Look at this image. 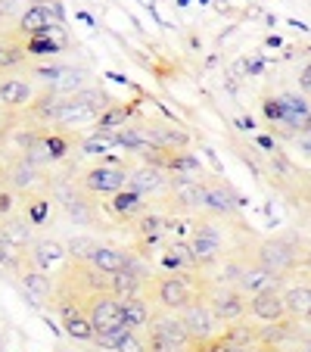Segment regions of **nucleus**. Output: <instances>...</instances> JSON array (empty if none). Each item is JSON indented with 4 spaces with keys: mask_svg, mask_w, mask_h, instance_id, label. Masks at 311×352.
Instances as JSON below:
<instances>
[{
    "mask_svg": "<svg viewBox=\"0 0 311 352\" xmlns=\"http://www.w3.org/2000/svg\"><path fill=\"white\" fill-rule=\"evenodd\" d=\"M140 287H143V272L134 265L122 268V272L109 274V293H115L119 299H131L140 296Z\"/></svg>",
    "mask_w": 311,
    "mask_h": 352,
    "instance_id": "nucleus-16",
    "label": "nucleus"
},
{
    "mask_svg": "<svg viewBox=\"0 0 311 352\" xmlns=\"http://www.w3.org/2000/svg\"><path fill=\"white\" fill-rule=\"evenodd\" d=\"M284 302H286V315H290V318L311 321V284L286 287V290H284Z\"/></svg>",
    "mask_w": 311,
    "mask_h": 352,
    "instance_id": "nucleus-18",
    "label": "nucleus"
},
{
    "mask_svg": "<svg viewBox=\"0 0 311 352\" xmlns=\"http://www.w3.org/2000/svg\"><path fill=\"white\" fill-rule=\"evenodd\" d=\"M81 187L87 193H119L122 187H128V172L122 166H91L81 175Z\"/></svg>",
    "mask_w": 311,
    "mask_h": 352,
    "instance_id": "nucleus-7",
    "label": "nucleus"
},
{
    "mask_svg": "<svg viewBox=\"0 0 311 352\" xmlns=\"http://www.w3.org/2000/svg\"><path fill=\"white\" fill-rule=\"evenodd\" d=\"M237 203H240V199H233L231 193L224 190V187H218V184H209V187H205V209H209V212L233 215V212H237Z\"/></svg>",
    "mask_w": 311,
    "mask_h": 352,
    "instance_id": "nucleus-27",
    "label": "nucleus"
},
{
    "mask_svg": "<svg viewBox=\"0 0 311 352\" xmlns=\"http://www.w3.org/2000/svg\"><path fill=\"white\" fill-rule=\"evenodd\" d=\"M125 122H128V109L106 107L103 113L97 116V131L100 134H115V131H122V128H125Z\"/></svg>",
    "mask_w": 311,
    "mask_h": 352,
    "instance_id": "nucleus-30",
    "label": "nucleus"
},
{
    "mask_svg": "<svg viewBox=\"0 0 311 352\" xmlns=\"http://www.w3.org/2000/svg\"><path fill=\"white\" fill-rule=\"evenodd\" d=\"M28 54L32 56H50V54H60V47L62 44H56L50 34H38V38H28Z\"/></svg>",
    "mask_w": 311,
    "mask_h": 352,
    "instance_id": "nucleus-36",
    "label": "nucleus"
},
{
    "mask_svg": "<svg viewBox=\"0 0 311 352\" xmlns=\"http://www.w3.org/2000/svg\"><path fill=\"white\" fill-rule=\"evenodd\" d=\"M84 87V75L75 72V69H62V75L50 85V91H56L60 97H72L75 91H81Z\"/></svg>",
    "mask_w": 311,
    "mask_h": 352,
    "instance_id": "nucleus-31",
    "label": "nucleus"
},
{
    "mask_svg": "<svg viewBox=\"0 0 311 352\" xmlns=\"http://www.w3.org/2000/svg\"><path fill=\"white\" fill-rule=\"evenodd\" d=\"M60 315H62V331H66L72 340H81V343H84V340H97V331H93L84 306L60 299Z\"/></svg>",
    "mask_w": 311,
    "mask_h": 352,
    "instance_id": "nucleus-11",
    "label": "nucleus"
},
{
    "mask_svg": "<svg viewBox=\"0 0 311 352\" xmlns=\"http://www.w3.org/2000/svg\"><path fill=\"white\" fill-rule=\"evenodd\" d=\"M19 259H22V250L0 234V268H19Z\"/></svg>",
    "mask_w": 311,
    "mask_h": 352,
    "instance_id": "nucleus-37",
    "label": "nucleus"
},
{
    "mask_svg": "<svg viewBox=\"0 0 311 352\" xmlns=\"http://www.w3.org/2000/svg\"><path fill=\"white\" fill-rule=\"evenodd\" d=\"M97 240L93 237H72L66 243V250H69V256H72L75 262H91L93 259V253H97Z\"/></svg>",
    "mask_w": 311,
    "mask_h": 352,
    "instance_id": "nucleus-33",
    "label": "nucleus"
},
{
    "mask_svg": "<svg viewBox=\"0 0 311 352\" xmlns=\"http://www.w3.org/2000/svg\"><path fill=\"white\" fill-rule=\"evenodd\" d=\"M100 116L97 107L91 103H81L78 97H62L60 109H56V125H81V122H93Z\"/></svg>",
    "mask_w": 311,
    "mask_h": 352,
    "instance_id": "nucleus-15",
    "label": "nucleus"
},
{
    "mask_svg": "<svg viewBox=\"0 0 311 352\" xmlns=\"http://www.w3.org/2000/svg\"><path fill=\"white\" fill-rule=\"evenodd\" d=\"M0 234H3L10 243L19 246V250H25V246L32 243V228H28L22 219H10L7 225H3V231H0Z\"/></svg>",
    "mask_w": 311,
    "mask_h": 352,
    "instance_id": "nucleus-32",
    "label": "nucleus"
},
{
    "mask_svg": "<svg viewBox=\"0 0 311 352\" xmlns=\"http://www.w3.org/2000/svg\"><path fill=\"white\" fill-rule=\"evenodd\" d=\"M249 312L255 315L258 321H265V324H280L284 318H290V315H286L284 293H280L277 287H271V290H262V293H255V296H249Z\"/></svg>",
    "mask_w": 311,
    "mask_h": 352,
    "instance_id": "nucleus-10",
    "label": "nucleus"
},
{
    "mask_svg": "<svg viewBox=\"0 0 311 352\" xmlns=\"http://www.w3.org/2000/svg\"><path fill=\"white\" fill-rule=\"evenodd\" d=\"M299 87H302L305 94H311V63L302 69V72H299Z\"/></svg>",
    "mask_w": 311,
    "mask_h": 352,
    "instance_id": "nucleus-43",
    "label": "nucleus"
},
{
    "mask_svg": "<svg viewBox=\"0 0 311 352\" xmlns=\"http://www.w3.org/2000/svg\"><path fill=\"white\" fill-rule=\"evenodd\" d=\"M62 256H69V250H66V243H60V240H38L32 250V262L38 268H44V272H50V265H56Z\"/></svg>",
    "mask_w": 311,
    "mask_h": 352,
    "instance_id": "nucleus-21",
    "label": "nucleus"
},
{
    "mask_svg": "<svg viewBox=\"0 0 311 352\" xmlns=\"http://www.w3.org/2000/svg\"><path fill=\"white\" fill-rule=\"evenodd\" d=\"M131 333V327L122 321V324H115V327H109V331H103V333H97V343L103 346V349H119L122 343H125V337Z\"/></svg>",
    "mask_w": 311,
    "mask_h": 352,
    "instance_id": "nucleus-34",
    "label": "nucleus"
},
{
    "mask_svg": "<svg viewBox=\"0 0 311 352\" xmlns=\"http://www.w3.org/2000/svg\"><path fill=\"white\" fill-rule=\"evenodd\" d=\"M150 134H152L156 150H165V153H181V150H187V144H190V134L174 125H152Z\"/></svg>",
    "mask_w": 311,
    "mask_h": 352,
    "instance_id": "nucleus-19",
    "label": "nucleus"
},
{
    "mask_svg": "<svg viewBox=\"0 0 311 352\" xmlns=\"http://www.w3.org/2000/svg\"><path fill=\"white\" fill-rule=\"evenodd\" d=\"M7 181H10V187L13 190H32L34 184H41V168H38V162H32L28 156H22V160H16L13 166H10V172H7Z\"/></svg>",
    "mask_w": 311,
    "mask_h": 352,
    "instance_id": "nucleus-17",
    "label": "nucleus"
},
{
    "mask_svg": "<svg viewBox=\"0 0 311 352\" xmlns=\"http://www.w3.org/2000/svg\"><path fill=\"white\" fill-rule=\"evenodd\" d=\"M205 299H209V306L215 309V315H218L224 324H231V321H240L246 315V309H249V299H246V293L240 290V287H231V284L212 287V290L205 293Z\"/></svg>",
    "mask_w": 311,
    "mask_h": 352,
    "instance_id": "nucleus-3",
    "label": "nucleus"
},
{
    "mask_svg": "<svg viewBox=\"0 0 311 352\" xmlns=\"http://www.w3.org/2000/svg\"><path fill=\"white\" fill-rule=\"evenodd\" d=\"M22 284H25V293H28V299H32L34 306H38L41 299H47L50 293H54L50 278H47L44 268H38V265H34L32 272H22Z\"/></svg>",
    "mask_w": 311,
    "mask_h": 352,
    "instance_id": "nucleus-26",
    "label": "nucleus"
},
{
    "mask_svg": "<svg viewBox=\"0 0 311 352\" xmlns=\"http://www.w3.org/2000/svg\"><path fill=\"white\" fill-rule=\"evenodd\" d=\"M122 321H125L131 331H146L152 324V309L146 299L131 296V299H122Z\"/></svg>",
    "mask_w": 311,
    "mask_h": 352,
    "instance_id": "nucleus-20",
    "label": "nucleus"
},
{
    "mask_svg": "<svg viewBox=\"0 0 311 352\" xmlns=\"http://www.w3.org/2000/svg\"><path fill=\"white\" fill-rule=\"evenodd\" d=\"M91 265L100 268V272H106V274H115V272H122V268L131 265V259H128L122 250H113V246H97Z\"/></svg>",
    "mask_w": 311,
    "mask_h": 352,
    "instance_id": "nucleus-25",
    "label": "nucleus"
},
{
    "mask_svg": "<svg viewBox=\"0 0 311 352\" xmlns=\"http://www.w3.org/2000/svg\"><path fill=\"white\" fill-rule=\"evenodd\" d=\"M258 262L265 268H271L277 278H284L286 272H292L296 268V262H299V253L292 250L286 240H265V243L258 246V256H255Z\"/></svg>",
    "mask_w": 311,
    "mask_h": 352,
    "instance_id": "nucleus-9",
    "label": "nucleus"
},
{
    "mask_svg": "<svg viewBox=\"0 0 311 352\" xmlns=\"http://www.w3.org/2000/svg\"><path fill=\"white\" fill-rule=\"evenodd\" d=\"M16 10H19V3H16V0H0V13H3V19H10Z\"/></svg>",
    "mask_w": 311,
    "mask_h": 352,
    "instance_id": "nucleus-44",
    "label": "nucleus"
},
{
    "mask_svg": "<svg viewBox=\"0 0 311 352\" xmlns=\"http://www.w3.org/2000/svg\"><path fill=\"white\" fill-rule=\"evenodd\" d=\"M146 206L143 193L131 190V187H122L119 193H113V212L122 215V219H131V215H140Z\"/></svg>",
    "mask_w": 311,
    "mask_h": 352,
    "instance_id": "nucleus-24",
    "label": "nucleus"
},
{
    "mask_svg": "<svg viewBox=\"0 0 311 352\" xmlns=\"http://www.w3.org/2000/svg\"><path fill=\"white\" fill-rule=\"evenodd\" d=\"M178 315H181V321H184V327L190 331L193 343H209V340H215L221 318L215 315V309L209 306L205 296H196L190 306H184Z\"/></svg>",
    "mask_w": 311,
    "mask_h": 352,
    "instance_id": "nucleus-1",
    "label": "nucleus"
},
{
    "mask_svg": "<svg viewBox=\"0 0 311 352\" xmlns=\"http://www.w3.org/2000/svg\"><path fill=\"white\" fill-rule=\"evenodd\" d=\"M305 352H311V340H308V343H305Z\"/></svg>",
    "mask_w": 311,
    "mask_h": 352,
    "instance_id": "nucleus-46",
    "label": "nucleus"
},
{
    "mask_svg": "<svg viewBox=\"0 0 311 352\" xmlns=\"http://www.w3.org/2000/svg\"><path fill=\"white\" fill-rule=\"evenodd\" d=\"M10 206H13V197H10V193H0V212H10Z\"/></svg>",
    "mask_w": 311,
    "mask_h": 352,
    "instance_id": "nucleus-45",
    "label": "nucleus"
},
{
    "mask_svg": "<svg viewBox=\"0 0 311 352\" xmlns=\"http://www.w3.org/2000/svg\"><path fill=\"white\" fill-rule=\"evenodd\" d=\"M47 146H50V153H54V160H62V156H66V150H69V144L62 138H50V134H47Z\"/></svg>",
    "mask_w": 311,
    "mask_h": 352,
    "instance_id": "nucleus-42",
    "label": "nucleus"
},
{
    "mask_svg": "<svg viewBox=\"0 0 311 352\" xmlns=\"http://www.w3.org/2000/svg\"><path fill=\"white\" fill-rule=\"evenodd\" d=\"M277 274L271 272V268H265L262 262L255 259V265H243V274H240V290L246 293V296H255V293L262 290H271V287H277Z\"/></svg>",
    "mask_w": 311,
    "mask_h": 352,
    "instance_id": "nucleus-14",
    "label": "nucleus"
},
{
    "mask_svg": "<svg viewBox=\"0 0 311 352\" xmlns=\"http://www.w3.org/2000/svg\"><path fill=\"white\" fill-rule=\"evenodd\" d=\"M81 306L87 309V318H91L97 333L122 324V299L115 296V293H91L87 302H81Z\"/></svg>",
    "mask_w": 311,
    "mask_h": 352,
    "instance_id": "nucleus-4",
    "label": "nucleus"
},
{
    "mask_svg": "<svg viewBox=\"0 0 311 352\" xmlns=\"http://www.w3.org/2000/svg\"><path fill=\"white\" fill-rule=\"evenodd\" d=\"M60 103H62V97L56 91H47V94H41L38 100H32L28 107H32V113H34V119H41V122H50L56 119V109H60Z\"/></svg>",
    "mask_w": 311,
    "mask_h": 352,
    "instance_id": "nucleus-29",
    "label": "nucleus"
},
{
    "mask_svg": "<svg viewBox=\"0 0 311 352\" xmlns=\"http://www.w3.org/2000/svg\"><path fill=\"white\" fill-rule=\"evenodd\" d=\"M162 265H165L168 272H174V274H181V272H187V268H193L196 262H193L190 243H181V240L168 243V246H165V253H162Z\"/></svg>",
    "mask_w": 311,
    "mask_h": 352,
    "instance_id": "nucleus-23",
    "label": "nucleus"
},
{
    "mask_svg": "<svg viewBox=\"0 0 311 352\" xmlns=\"http://www.w3.org/2000/svg\"><path fill=\"white\" fill-rule=\"evenodd\" d=\"M150 352H190L187 346H178L172 340H162V337H152L150 333Z\"/></svg>",
    "mask_w": 311,
    "mask_h": 352,
    "instance_id": "nucleus-40",
    "label": "nucleus"
},
{
    "mask_svg": "<svg viewBox=\"0 0 311 352\" xmlns=\"http://www.w3.org/2000/svg\"><path fill=\"white\" fill-rule=\"evenodd\" d=\"M115 352H150V340H146L140 331H131L125 337V343H122Z\"/></svg>",
    "mask_w": 311,
    "mask_h": 352,
    "instance_id": "nucleus-39",
    "label": "nucleus"
},
{
    "mask_svg": "<svg viewBox=\"0 0 311 352\" xmlns=\"http://www.w3.org/2000/svg\"><path fill=\"white\" fill-rule=\"evenodd\" d=\"M47 209H50V199H38V203L28 209V221H32V225H41V221L47 219Z\"/></svg>",
    "mask_w": 311,
    "mask_h": 352,
    "instance_id": "nucleus-41",
    "label": "nucleus"
},
{
    "mask_svg": "<svg viewBox=\"0 0 311 352\" xmlns=\"http://www.w3.org/2000/svg\"><path fill=\"white\" fill-rule=\"evenodd\" d=\"M115 146V134H93V138L84 140V153L97 156V153H106V150H113Z\"/></svg>",
    "mask_w": 311,
    "mask_h": 352,
    "instance_id": "nucleus-38",
    "label": "nucleus"
},
{
    "mask_svg": "<svg viewBox=\"0 0 311 352\" xmlns=\"http://www.w3.org/2000/svg\"><path fill=\"white\" fill-rule=\"evenodd\" d=\"M56 25H62V13L56 3H32L25 13L19 16V34L38 38V34H50Z\"/></svg>",
    "mask_w": 311,
    "mask_h": 352,
    "instance_id": "nucleus-6",
    "label": "nucleus"
},
{
    "mask_svg": "<svg viewBox=\"0 0 311 352\" xmlns=\"http://www.w3.org/2000/svg\"><path fill=\"white\" fill-rule=\"evenodd\" d=\"M203 352H252V343H240L231 337H215L209 343H203Z\"/></svg>",
    "mask_w": 311,
    "mask_h": 352,
    "instance_id": "nucleus-35",
    "label": "nucleus"
},
{
    "mask_svg": "<svg viewBox=\"0 0 311 352\" xmlns=\"http://www.w3.org/2000/svg\"><path fill=\"white\" fill-rule=\"evenodd\" d=\"M150 333H152V337H162V340H172V343H178V346H187V349L193 346L190 331L184 327V321H181L178 312H159V315H152Z\"/></svg>",
    "mask_w": 311,
    "mask_h": 352,
    "instance_id": "nucleus-12",
    "label": "nucleus"
},
{
    "mask_svg": "<svg viewBox=\"0 0 311 352\" xmlns=\"http://www.w3.org/2000/svg\"><path fill=\"white\" fill-rule=\"evenodd\" d=\"M165 184H168V168L152 166V162H143L140 168L128 172V187H131V190H137V193H143V197L159 193Z\"/></svg>",
    "mask_w": 311,
    "mask_h": 352,
    "instance_id": "nucleus-13",
    "label": "nucleus"
},
{
    "mask_svg": "<svg viewBox=\"0 0 311 352\" xmlns=\"http://www.w3.org/2000/svg\"><path fill=\"white\" fill-rule=\"evenodd\" d=\"M32 103V85L22 78H7L0 85V107H28Z\"/></svg>",
    "mask_w": 311,
    "mask_h": 352,
    "instance_id": "nucleus-22",
    "label": "nucleus"
},
{
    "mask_svg": "<svg viewBox=\"0 0 311 352\" xmlns=\"http://www.w3.org/2000/svg\"><path fill=\"white\" fill-rule=\"evenodd\" d=\"M152 299H156V306H159L162 312H181V309L190 306L193 299H196V293L187 284V278H181V274H165V278H159L156 287H152Z\"/></svg>",
    "mask_w": 311,
    "mask_h": 352,
    "instance_id": "nucleus-2",
    "label": "nucleus"
},
{
    "mask_svg": "<svg viewBox=\"0 0 311 352\" xmlns=\"http://www.w3.org/2000/svg\"><path fill=\"white\" fill-rule=\"evenodd\" d=\"M190 253L196 265H215L224 253V240H221V231L215 225H199L193 231L190 240Z\"/></svg>",
    "mask_w": 311,
    "mask_h": 352,
    "instance_id": "nucleus-8",
    "label": "nucleus"
},
{
    "mask_svg": "<svg viewBox=\"0 0 311 352\" xmlns=\"http://www.w3.org/2000/svg\"><path fill=\"white\" fill-rule=\"evenodd\" d=\"M205 187L196 175H172L168 181V190H172V203L181 212H196L205 209Z\"/></svg>",
    "mask_w": 311,
    "mask_h": 352,
    "instance_id": "nucleus-5",
    "label": "nucleus"
},
{
    "mask_svg": "<svg viewBox=\"0 0 311 352\" xmlns=\"http://www.w3.org/2000/svg\"><path fill=\"white\" fill-rule=\"evenodd\" d=\"M165 225H168V219H162V215H140V221H137V237H140V243H156V240L165 234Z\"/></svg>",
    "mask_w": 311,
    "mask_h": 352,
    "instance_id": "nucleus-28",
    "label": "nucleus"
}]
</instances>
